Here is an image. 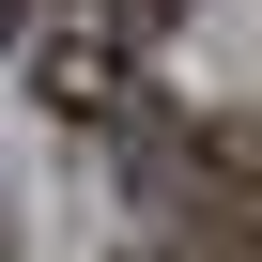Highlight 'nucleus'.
Segmentation results:
<instances>
[{
  "label": "nucleus",
  "instance_id": "nucleus-1",
  "mask_svg": "<svg viewBox=\"0 0 262 262\" xmlns=\"http://www.w3.org/2000/svg\"><path fill=\"white\" fill-rule=\"evenodd\" d=\"M16 62L47 77V108H62V123H123V108H139V31H123L108 0H93V16H62V0H47V31H31Z\"/></svg>",
  "mask_w": 262,
  "mask_h": 262
},
{
  "label": "nucleus",
  "instance_id": "nucleus-2",
  "mask_svg": "<svg viewBox=\"0 0 262 262\" xmlns=\"http://www.w3.org/2000/svg\"><path fill=\"white\" fill-rule=\"evenodd\" d=\"M31 31H47V0H0V47H31Z\"/></svg>",
  "mask_w": 262,
  "mask_h": 262
},
{
  "label": "nucleus",
  "instance_id": "nucleus-3",
  "mask_svg": "<svg viewBox=\"0 0 262 262\" xmlns=\"http://www.w3.org/2000/svg\"><path fill=\"white\" fill-rule=\"evenodd\" d=\"M247 155H262V139H247Z\"/></svg>",
  "mask_w": 262,
  "mask_h": 262
},
{
  "label": "nucleus",
  "instance_id": "nucleus-4",
  "mask_svg": "<svg viewBox=\"0 0 262 262\" xmlns=\"http://www.w3.org/2000/svg\"><path fill=\"white\" fill-rule=\"evenodd\" d=\"M155 262H170V247H155Z\"/></svg>",
  "mask_w": 262,
  "mask_h": 262
}]
</instances>
